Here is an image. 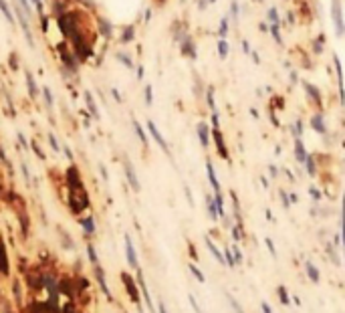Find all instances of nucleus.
I'll list each match as a JSON object with an SVG mask.
<instances>
[{
  "label": "nucleus",
  "mask_w": 345,
  "mask_h": 313,
  "mask_svg": "<svg viewBox=\"0 0 345 313\" xmlns=\"http://www.w3.org/2000/svg\"><path fill=\"white\" fill-rule=\"evenodd\" d=\"M311 198H315V200H319V198H321V194H319V190H315V188H311Z\"/></svg>",
  "instance_id": "obj_42"
},
{
  "label": "nucleus",
  "mask_w": 345,
  "mask_h": 313,
  "mask_svg": "<svg viewBox=\"0 0 345 313\" xmlns=\"http://www.w3.org/2000/svg\"><path fill=\"white\" fill-rule=\"evenodd\" d=\"M133 27H129V29H125V33H123V37H121V43H129L131 39H133Z\"/></svg>",
  "instance_id": "obj_28"
},
{
  "label": "nucleus",
  "mask_w": 345,
  "mask_h": 313,
  "mask_svg": "<svg viewBox=\"0 0 345 313\" xmlns=\"http://www.w3.org/2000/svg\"><path fill=\"white\" fill-rule=\"evenodd\" d=\"M182 53L186 55V57H196V49H194V45H192V41L186 37L184 39V43H182Z\"/></svg>",
  "instance_id": "obj_13"
},
{
  "label": "nucleus",
  "mask_w": 345,
  "mask_h": 313,
  "mask_svg": "<svg viewBox=\"0 0 345 313\" xmlns=\"http://www.w3.org/2000/svg\"><path fill=\"white\" fill-rule=\"evenodd\" d=\"M145 101L151 103L153 101V95H151V87H145Z\"/></svg>",
  "instance_id": "obj_37"
},
{
  "label": "nucleus",
  "mask_w": 345,
  "mask_h": 313,
  "mask_svg": "<svg viewBox=\"0 0 345 313\" xmlns=\"http://www.w3.org/2000/svg\"><path fill=\"white\" fill-rule=\"evenodd\" d=\"M232 253H234V259H236V265H240L242 263V253H240V249L236 245H232Z\"/></svg>",
  "instance_id": "obj_31"
},
{
  "label": "nucleus",
  "mask_w": 345,
  "mask_h": 313,
  "mask_svg": "<svg viewBox=\"0 0 345 313\" xmlns=\"http://www.w3.org/2000/svg\"><path fill=\"white\" fill-rule=\"evenodd\" d=\"M21 5H23V11H25V13H31V7H29V0H21Z\"/></svg>",
  "instance_id": "obj_41"
},
{
  "label": "nucleus",
  "mask_w": 345,
  "mask_h": 313,
  "mask_svg": "<svg viewBox=\"0 0 345 313\" xmlns=\"http://www.w3.org/2000/svg\"><path fill=\"white\" fill-rule=\"evenodd\" d=\"M133 129H135L137 137L141 139V143H143V145H147V137H145V133H143V129H141V125H139L137 121H133Z\"/></svg>",
  "instance_id": "obj_23"
},
{
  "label": "nucleus",
  "mask_w": 345,
  "mask_h": 313,
  "mask_svg": "<svg viewBox=\"0 0 345 313\" xmlns=\"http://www.w3.org/2000/svg\"><path fill=\"white\" fill-rule=\"evenodd\" d=\"M87 253H89V259H91V263H93V265H97V255H95V251H93V247H91V245L87 247Z\"/></svg>",
  "instance_id": "obj_33"
},
{
  "label": "nucleus",
  "mask_w": 345,
  "mask_h": 313,
  "mask_svg": "<svg viewBox=\"0 0 345 313\" xmlns=\"http://www.w3.org/2000/svg\"><path fill=\"white\" fill-rule=\"evenodd\" d=\"M0 271L9 273V261H7V253H5V247L3 245H0Z\"/></svg>",
  "instance_id": "obj_19"
},
{
  "label": "nucleus",
  "mask_w": 345,
  "mask_h": 313,
  "mask_svg": "<svg viewBox=\"0 0 345 313\" xmlns=\"http://www.w3.org/2000/svg\"><path fill=\"white\" fill-rule=\"evenodd\" d=\"M265 243H267V247H269V251H271L273 255H277V251H275V245H273V241H271V239H267Z\"/></svg>",
  "instance_id": "obj_39"
},
{
  "label": "nucleus",
  "mask_w": 345,
  "mask_h": 313,
  "mask_svg": "<svg viewBox=\"0 0 345 313\" xmlns=\"http://www.w3.org/2000/svg\"><path fill=\"white\" fill-rule=\"evenodd\" d=\"M33 5H35V9H37V13L43 17V13H45V11H43V0H33Z\"/></svg>",
  "instance_id": "obj_34"
},
{
  "label": "nucleus",
  "mask_w": 345,
  "mask_h": 313,
  "mask_svg": "<svg viewBox=\"0 0 345 313\" xmlns=\"http://www.w3.org/2000/svg\"><path fill=\"white\" fill-rule=\"evenodd\" d=\"M206 247L210 249V253L214 255V259H216V261H218L220 265H226V261H224V253H220V251L216 249V245H214V243H212L210 239H206Z\"/></svg>",
  "instance_id": "obj_10"
},
{
  "label": "nucleus",
  "mask_w": 345,
  "mask_h": 313,
  "mask_svg": "<svg viewBox=\"0 0 345 313\" xmlns=\"http://www.w3.org/2000/svg\"><path fill=\"white\" fill-rule=\"evenodd\" d=\"M281 198H283V202H285V208H289L291 202H289V198H287V192H281Z\"/></svg>",
  "instance_id": "obj_40"
},
{
  "label": "nucleus",
  "mask_w": 345,
  "mask_h": 313,
  "mask_svg": "<svg viewBox=\"0 0 345 313\" xmlns=\"http://www.w3.org/2000/svg\"><path fill=\"white\" fill-rule=\"evenodd\" d=\"M295 155H297V162L299 164H305L307 158H309V153L305 151V145H303L301 137H297V141H295Z\"/></svg>",
  "instance_id": "obj_6"
},
{
  "label": "nucleus",
  "mask_w": 345,
  "mask_h": 313,
  "mask_svg": "<svg viewBox=\"0 0 345 313\" xmlns=\"http://www.w3.org/2000/svg\"><path fill=\"white\" fill-rule=\"evenodd\" d=\"M228 301H230V305H232V307H234V311H236V313H244V311H242V309H240V305H238V303H236V301H234V299H232V297H228Z\"/></svg>",
  "instance_id": "obj_36"
},
{
  "label": "nucleus",
  "mask_w": 345,
  "mask_h": 313,
  "mask_svg": "<svg viewBox=\"0 0 345 313\" xmlns=\"http://www.w3.org/2000/svg\"><path fill=\"white\" fill-rule=\"evenodd\" d=\"M206 170H208V178H210V184H212V188H214V194L220 192V182H218V178H216V174H214V166H212L210 162L206 164Z\"/></svg>",
  "instance_id": "obj_9"
},
{
  "label": "nucleus",
  "mask_w": 345,
  "mask_h": 313,
  "mask_svg": "<svg viewBox=\"0 0 345 313\" xmlns=\"http://www.w3.org/2000/svg\"><path fill=\"white\" fill-rule=\"evenodd\" d=\"M311 127H313L317 133H325V131H327V127H325V121H323V115H321V113H315V115L311 117Z\"/></svg>",
  "instance_id": "obj_7"
},
{
  "label": "nucleus",
  "mask_w": 345,
  "mask_h": 313,
  "mask_svg": "<svg viewBox=\"0 0 345 313\" xmlns=\"http://www.w3.org/2000/svg\"><path fill=\"white\" fill-rule=\"evenodd\" d=\"M226 29H228V21H222V25H220V37L226 35Z\"/></svg>",
  "instance_id": "obj_38"
},
{
  "label": "nucleus",
  "mask_w": 345,
  "mask_h": 313,
  "mask_svg": "<svg viewBox=\"0 0 345 313\" xmlns=\"http://www.w3.org/2000/svg\"><path fill=\"white\" fill-rule=\"evenodd\" d=\"M218 51H220V57H222V59H226V55H228V45H226V41H224V39H220V41H218Z\"/></svg>",
  "instance_id": "obj_26"
},
{
  "label": "nucleus",
  "mask_w": 345,
  "mask_h": 313,
  "mask_svg": "<svg viewBox=\"0 0 345 313\" xmlns=\"http://www.w3.org/2000/svg\"><path fill=\"white\" fill-rule=\"evenodd\" d=\"M214 204H216V212L220 218L226 216V210H224V200H222V192H216L214 194Z\"/></svg>",
  "instance_id": "obj_11"
},
{
  "label": "nucleus",
  "mask_w": 345,
  "mask_h": 313,
  "mask_svg": "<svg viewBox=\"0 0 345 313\" xmlns=\"http://www.w3.org/2000/svg\"><path fill=\"white\" fill-rule=\"evenodd\" d=\"M198 137H200L202 145L208 147V141H210V139H208V125H206V123H200V125H198Z\"/></svg>",
  "instance_id": "obj_14"
},
{
  "label": "nucleus",
  "mask_w": 345,
  "mask_h": 313,
  "mask_svg": "<svg viewBox=\"0 0 345 313\" xmlns=\"http://www.w3.org/2000/svg\"><path fill=\"white\" fill-rule=\"evenodd\" d=\"M49 141H51L53 149H55V151H59V143H57V139H55V135H53V133H49Z\"/></svg>",
  "instance_id": "obj_35"
},
{
  "label": "nucleus",
  "mask_w": 345,
  "mask_h": 313,
  "mask_svg": "<svg viewBox=\"0 0 345 313\" xmlns=\"http://www.w3.org/2000/svg\"><path fill=\"white\" fill-rule=\"evenodd\" d=\"M121 281H123V285H125V289H127V293H129L131 301H133L135 305H139V291H137V285H135L133 277H131V275H127V273H121Z\"/></svg>",
  "instance_id": "obj_1"
},
{
  "label": "nucleus",
  "mask_w": 345,
  "mask_h": 313,
  "mask_svg": "<svg viewBox=\"0 0 345 313\" xmlns=\"http://www.w3.org/2000/svg\"><path fill=\"white\" fill-rule=\"evenodd\" d=\"M159 313H165V307H163V303H159Z\"/></svg>",
  "instance_id": "obj_46"
},
{
  "label": "nucleus",
  "mask_w": 345,
  "mask_h": 313,
  "mask_svg": "<svg viewBox=\"0 0 345 313\" xmlns=\"http://www.w3.org/2000/svg\"><path fill=\"white\" fill-rule=\"evenodd\" d=\"M224 261H226V267H230V269L236 267V259L232 257V249H226L224 251Z\"/></svg>",
  "instance_id": "obj_21"
},
{
  "label": "nucleus",
  "mask_w": 345,
  "mask_h": 313,
  "mask_svg": "<svg viewBox=\"0 0 345 313\" xmlns=\"http://www.w3.org/2000/svg\"><path fill=\"white\" fill-rule=\"evenodd\" d=\"M83 226H85V230H87V232H93V230H95V226H93V218H85V220H83Z\"/></svg>",
  "instance_id": "obj_32"
},
{
  "label": "nucleus",
  "mask_w": 345,
  "mask_h": 313,
  "mask_svg": "<svg viewBox=\"0 0 345 313\" xmlns=\"http://www.w3.org/2000/svg\"><path fill=\"white\" fill-rule=\"evenodd\" d=\"M65 153H67V158H69V160H73V153H71V149H69V147H65Z\"/></svg>",
  "instance_id": "obj_45"
},
{
  "label": "nucleus",
  "mask_w": 345,
  "mask_h": 313,
  "mask_svg": "<svg viewBox=\"0 0 345 313\" xmlns=\"http://www.w3.org/2000/svg\"><path fill=\"white\" fill-rule=\"evenodd\" d=\"M117 59H119V61H121V63H123L127 69H133V63H131V59H129V57H125L123 53H119V55H117Z\"/></svg>",
  "instance_id": "obj_29"
},
{
  "label": "nucleus",
  "mask_w": 345,
  "mask_h": 313,
  "mask_svg": "<svg viewBox=\"0 0 345 313\" xmlns=\"http://www.w3.org/2000/svg\"><path fill=\"white\" fill-rule=\"evenodd\" d=\"M305 166H307V172L313 176V174H315V170H317V168H315V160H313V155H309V158H307Z\"/></svg>",
  "instance_id": "obj_27"
},
{
  "label": "nucleus",
  "mask_w": 345,
  "mask_h": 313,
  "mask_svg": "<svg viewBox=\"0 0 345 313\" xmlns=\"http://www.w3.org/2000/svg\"><path fill=\"white\" fill-rule=\"evenodd\" d=\"M305 269H307V275H309V279L313 281V283H319V269L313 265V263H305Z\"/></svg>",
  "instance_id": "obj_12"
},
{
  "label": "nucleus",
  "mask_w": 345,
  "mask_h": 313,
  "mask_svg": "<svg viewBox=\"0 0 345 313\" xmlns=\"http://www.w3.org/2000/svg\"><path fill=\"white\" fill-rule=\"evenodd\" d=\"M212 135H214V141H216V147H218V153H220V158L228 160V149H226V143H224V137H222L220 129H218V127H214Z\"/></svg>",
  "instance_id": "obj_3"
},
{
  "label": "nucleus",
  "mask_w": 345,
  "mask_h": 313,
  "mask_svg": "<svg viewBox=\"0 0 345 313\" xmlns=\"http://www.w3.org/2000/svg\"><path fill=\"white\" fill-rule=\"evenodd\" d=\"M97 279H99V285H101V289H103L105 297H107V299H111V293H109L107 283H105V273H103V269H101V267H97Z\"/></svg>",
  "instance_id": "obj_15"
},
{
  "label": "nucleus",
  "mask_w": 345,
  "mask_h": 313,
  "mask_svg": "<svg viewBox=\"0 0 345 313\" xmlns=\"http://www.w3.org/2000/svg\"><path fill=\"white\" fill-rule=\"evenodd\" d=\"M188 269L192 271V275H194V277H196V279H198L200 283H204V281H206V277L202 275V271H200V269H198L196 265H192V263H190V265H188Z\"/></svg>",
  "instance_id": "obj_24"
},
{
  "label": "nucleus",
  "mask_w": 345,
  "mask_h": 313,
  "mask_svg": "<svg viewBox=\"0 0 345 313\" xmlns=\"http://www.w3.org/2000/svg\"><path fill=\"white\" fill-rule=\"evenodd\" d=\"M19 141H21V143L27 147V139H25V135H23V133H19Z\"/></svg>",
  "instance_id": "obj_44"
},
{
  "label": "nucleus",
  "mask_w": 345,
  "mask_h": 313,
  "mask_svg": "<svg viewBox=\"0 0 345 313\" xmlns=\"http://www.w3.org/2000/svg\"><path fill=\"white\" fill-rule=\"evenodd\" d=\"M263 311H265V313H273V309H271L269 303H263Z\"/></svg>",
  "instance_id": "obj_43"
},
{
  "label": "nucleus",
  "mask_w": 345,
  "mask_h": 313,
  "mask_svg": "<svg viewBox=\"0 0 345 313\" xmlns=\"http://www.w3.org/2000/svg\"><path fill=\"white\" fill-rule=\"evenodd\" d=\"M0 11H3V15L7 17V21H9L11 25H15V17H13V13H11V7H9L7 0H0Z\"/></svg>",
  "instance_id": "obj_16"
},
{
  "label": "nucleus",
  "mask_w": 345,
  "mask_h": 313,
  "mask_svg": "<svg viewBox=\"0 0 345 313\" xmlns=\"http://www.w3.org/2000/svg\"><path fill=\"white\" fill-rule=\"evenodd\" d=\"M147 129H149V133H151V137L159 143V147L165 151V153H169V147H167V143H165V139H163V135L157 131V127H155V123L153 121H147Z\"/></svg>",
  "instance_id": "obj_4"
},
{
  "label": "nucleus",
  "mask_w": 345,
  "mask_h": 313,
  "mask_svg": "<svg viewBox=\"0 0 345 313\" xmlns=\"http://www.w3.org/2000/svg\"><path fill=\"white\" fill-rule=\"evenodd\" d=\"M125 255H127V261H129V265L137 269V255H135L133 243H131V239H129L127 234H125Z\"/></svg>",
  "instance_id": "obj_5"
},
{
  "label": "nucleus",
  "mask_w": 345,
  "mask_h": 313,
  "mask_svg": "<svg viewBox=\"0 0 345 313\" xmlns=\"http://www.w3.org/2000/svg\"><path fill=\"white\" fill-rule=\"evenodd\" d=\"M277 293H279V299L283 301V305H287V307H289V305H291V299H289V291H287V289H285V287L281 285V287L277 289Z\"/></svg>",
  "instance_id": "obj_20"
},
{
  "label": "nucleus",
  "mask_w": 345,
  "mask_h": 313,
  "mask_svg": "<svg viewBox=\"0 0 345 313\" xmlns=\"http://www.w3.org/2000/svg\"><path fill=\"white\" fill-rule=\"evenodd\" d=\"M27 85H29L31 95H37V83H35V77L31 75V71H27Z\"/></svg>",
  "instance_id": "obj_22"
},
{
  "label": "nucleus",
  "mask_w": 345,
  "mask_h": 313,
  "mask_svg": "<svg viewBox=\"0 0 345 313\" xmlns=\"http://www.w3.org/2000/svg\"><path fill=\"white\" fill-rule=\"evenodd\" d=\"M85 99H87V105H89L91 115H93L95 119H99V109H97V105H95V101H93V97H91V93H89V91L85 93Z\"/></svg>",
  "instance_id": "obj_17"
},
{
  "label": "nucleus",
  "mask_w": 345,
  "mask_h": 313,
  "mask_svg": "<svg viewBox=\"0 0 345 313\" xmlns=\"http://www.w3.org/2000/svg\"><path fill=\"white\" fill-rule=\"evenodd\" d=\"M206 202H208V216H210L212 220H218L220 216H218V212H216V204H214V198H212V196H206Z\"/></svg>",
  "instance_id": "obj_18"
},
{
  "label": "nucleus",
  "mask_w": 345,
  "mask_h": 313,
  "mask_svg": "<svg viewBox=\"0 0 345 313\" xmlns=\"http://www.w3.org/2000/svg\"><path fill=\"white\" fill-rule=\"evenodd\" d=\"M43 95H45L47 105H49V107H53V93H51V89H49V87H45V89H43Z\"/></svg>",
  "instance_id": "obj_30"
},
{
  "label": "nucleus",
  "mask_w": 345,
  "mask_h": 313,
  "mask_svg": "<svg viewBox=\"0 0 345 313\" xmlns=\"http://www.w3.org/2000/svg\"><path fill=\"white\" fill-rule=\"evenodd\" d=\"M305 87H307L309 95H313V97H315V103H317V105H321V95H319V91H317L315 87H311L309 83H305Z\"/></svg>",
  "instance_id": "obj_25"
},
{
  "label": "nucleus",
  "mask_w": 345,
  "mask_h": 313,
  "mask_svg": "<svg viewBox=\"0 0 345 313\" xmlns=\"http://www.w3.org/2000/svg\"><path fill=\"white\" fill-rule=\"evenodd\" d=\"M125 174H127V180H129L131 188H133L135 192H139V180H137V176H135V172H133V168H131L129 162H125Z\"/></svg>",
  "instance_id": "obj_8"
},
{
  "label": "nucleus",
  "mask_w": 345,
  "mask_h": 313,
  "mask_svg": "<svg viewBox=\"0 0 345 313\" xmlns=\"http://www.w3.org/2000/svg\"><path fill=\"white\" fill-rule=\"evenodd\" d=\"M331 15H333V21H335V31H337V35H343V33H345V21H343V17H341L339 0H335V3H333Z\"/></svg>",
  "instance_id": "obj_2"
}]
</instances>
